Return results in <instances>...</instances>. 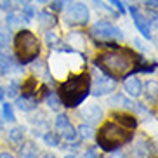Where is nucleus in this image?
Segmentation results:
<instances>
[{
    "label": "nucleus",
    "mask_w": 158,
    "mask_h": 158,
    "mask_svg": "<svg viewBox=\"0 0 158 158\" xmlns=\"http://www.w3.org/2000/svg\"><path fill=\"white\" fill-rule=\"evenodd\" d=\"M18 90H19V84L16 80H12L9 87L5 89V94H7V98H18Z\"/></svg>",
    "instance_id": "b1692460"
},
{
    "label": "nucleus",
    "mask_w": 158,
    "mask_h": 158,
    "mask_svg": "<svg viewBox=\"0 0 158 158\" xmlns=\"http://www.w3.org/2000/svg\"><path fill=\"white\" fill-rule=\"evenodd\" d=\"M66 21L71 24H87V21H89L87 5L82 4V2L71 4L70 9H68V14H66Z\"/></svg>",
    "instance_id": "6e6552de"
},
{
    "label": "nucleus",
    "mask_w": 158,
    "mask_h": 158,
    "mask_svg": "<svg viewBox=\"0 0 158 158\" xmlns=\"http://www.w3.org/2000/svg\"><path fill=\"white\" fill-rule=\"evenodd\" d=\"M45 38H47V44H49V45H56L57 44V37H56V33H47L45 35Z\"/></svg>",
    "instance_id": "c756f323"
},
{
    "label": "nucleus",
    "mask_w": 158,
    "mask_h": 158,
    "mask_svg": "<svg viewBox=\"0 0 158 158\" xmlns=\"http://www.w3.org/2000/svg\"><path fill=\"white\" fill-rule=\"evenodd\" d=\"M84 158H99V153H98V149L94 148V146H90V148L87 149L84 153Z\"/></svg>",
    "instance_id": "c85d7f7f"
},
{
    "label": "nucleus",
    "mask_w": 158,
    "mask_h": 158,
    "mask_svg": "<svg viewBox=\"0 0 158 158\" xmlns=\"http://www.w3.org/2000/svg\"><path fill=\"white\" fill-rule=\"evenodd\" d=\"M151 155H153V144H151V141L141 139L132 148V156L134 158H151Z\"/></svg>",
    "instance_id": "9b49d317"
},
{
    "label": "nucleus",
    "mask_w": 158,
    "mask_h": 158,
    "mask_svg": "<svg viewBox=\"0 0 158 158\" xmlns=\"http://www.w3.org/2000/svg\"><path fill=\"white\" fill-rule=\"evenodd\" d=\"M90 33L92 37L102 38V40H122L123 38V31L110 21H98L90 28Z\"/></svg>",
    "instance_id": "39448f33"
},
{
    "label": "nucleus",
    "mask_w": 158,
    "mask_h": 158,
    "mask_svg": "<svg viewBox=\"0 0 158 158\" xmlns=\"http://www.w3.org/2000/svg\"><path fill=\"white\" fill-rule=\"evenodd\" d=\"M146 2V7H151V9H158V0H144Z\"/></svg>",
    "instance_id": "473e14b6"
},
{
    "label": "nucleus",
    "mask_w": 158,
    "mask_h": 158,
    "mask_svg": "<svg viewBox=\"0 0 158 158\" xmlns=\"http://www.w3.org/2000/svg\"><path fill=\"white\" fill-rule=\"evenodd\" d=\"M80 116H82V118H84L87 123L94 125V123L101 122V118H102V110L98 106V104H87V106H84L82 110H80Z\"/></svg>",
    "instance_id": "9d476101"
},
{
    "label": "nucleus",
    "mask_w": 158,
    "mask_h": 158,
    "mask_svg": "<svg viewBox=\"0 0 158 158\" xmlns=\"http://www.w3.org/2000/svg\"><path fill=\"white\" fill-rule=\"evenodd\" d=\"M16 104H18V108L21 110V111H33L35 108H37V102L33 101V99L30 98H18L16 99Z\"/></svg>",
    "instance_id": "dca6fc26"
},
{
    "label": "nucleus",
    "mask_w": 158,
    "mask_h": 158,
    "mask_svg": "<svg viewBox=\"0 0 158 158\" xmlns=\"http://www.w3.org/2000/svg\"><path fill=\"white\" fill-rule=\"evenodd\" d=\"M71 0H52V4H51V7L54 10H63L66 7V5L70 4Z\"/></svg>",
    "instance_id": "bb28decb"
},
{
    "label": "nucleus",
    "mask_w": 158,
    "mask_h": 158,
    "mask_svg": "<svg viewBox=\"0 0 158 158\" xmlns=\"http://www.w3.org/2000/svg\"><path fill=\"white\" fill-rule=\"evenodd\" d=\"M19 19H23V18H19L18 14H9L5 21H7V24H9V26H18V24H19Z\"/></svg>",
    "instance_id": "cd10ccee"
},
{
    "label": "nucleus",
    "mask_w": 158,
    "mask_h": 158,
    "mask_svg": "<svg viewBox=\"0 0 158 158\" xmlns=\"http://www.w3.org/2000/svg\"><path fill=\"white\" fill-rule=\"evenodd\" d=\"M123 89H125V92L129 94L130 98H139L141 94H143V84L135 77H132V75H130L129 78H125Z\"/></svg>",
    "instance_id": "f8f14e48"
},
{
    "label": "nucleus",
    "mask_w": 158,
    "mask_h": 158,
    "mask_svg": "<svg viewBox=\"0 0 158 158\" xmlns=\"http://www.w3.org/2000/svg\"><path fill=\"white\" fill-rule=\"evenodd\" d=\"M21 89H23V92H24V98L31 99L33 96H35V92H37V90H35V89H37V80L33 78V77H31V78H28L23 84V87H21Z\"/></svg>",
    "instance_id": "a211bd4d"
},
{
    "label": "nucleus",
    "mask_w": 158,
    "mask_h": 158,
    "mask_svg": "<svg viewBox=\"0 0 158 158\" xmlns=\"http://www.w3.org/2000/svg\"><path fill=\"white\" fill-rule=\"evenodd\" d=\"M113 5H115L116 9H118V12H125V9H123V4H122L120 0H110Z\"/></svg>",
    "instance_id": "2f4dec72"
},
{
    "label": "nucleus",
    "mask_w": 158,
    "mask_h": 158,
    "mask_svg": "<svg viewBox=\"0 0 158 158\" xmlns=\"http://www.w3.org/2000/svg\"><path fill=\"white\" fill-rule=\"evenodd\" d=\"M110 158H125V155L122 153V151H118V149H115V151L111 153V156H110Z\"/></svg>",
    "instance_id": "72a5a7b5"
},
{
    "label": "nucleus",
    "mask_w": 158,
    "mask_h": 158,
    "mask_svg": "<svg viewBox=\"0 0 158 158\" xmlns=\"http://www.w3.org/2000/svg\"><path fill=\"white\" fill-rule=\"evenodd\" d=\"M64 158H78V156H75V155H66Z\"/></svg>",
    "instance_id": "e433bc0d"
},
{
    "label": "nucleus",
    "mask_w": 158,
    "mask_h": 158,
    "mask_svg": "<svg viewBox=\"0 0 158 158\" xmlns=\"http://www.w3.org/2000/svg\"><path fill=\"white\" fill-rule=\"evenodd\" d=\"M94 64L98 66L104 75L118 78V77H123L125 73H129L132 70V66L135 64V56L129 49H118L116 47L115 51L101 54L94 61Z\"/></svg>",
    "instance_id": "f257e3e1"
},
{
    "label": "nucleus",
    "mask_w": 158,
    "mask_h": 158,
    "mask_svg": "<svg viewBox=\"0 0 158 158\" xmlns=\"http://www.w3.org/2000/svg\"><path fill=\"white\" fill-rule=\"evenodd\" d=\"M9 141L14 144H21V141H23V129L16 127V129L9 130Z\"/></svg>",
    "instance_id": "5701e85b"
},
{
    "label": "nucleus",
    "mask_w": 158,
    "mask_h": 158,
    "mask_svg": "<svg viewBox=\"0 0 158 158\" xmlns=\"http://www.w3.org/2000/svg\"><path fill=\"white\" fill-rule=\"evenodd\" d=\"M2 116H4L5 122H16V115L12 111V106L9 102H4L2 104Z\"/></svg>",
    "instance_id": "4be33fe9"
},
{
    "label": "nucleus",
    "mask_w": 158,
    "mask_h": 158,
    "mask_svg": "<svg viewBox=\"0 0 158 158\" xmlns=\"http://www.w3.org/2000/svg\"><path fill=\"white\" fill-rule=\"evenodd\" d=\"M54 125H56V130L59 132V135L68 144H71V143H75V141H77L78 132H77V129H75V127L70 123V118H68L66 115H59V116H57Z\"/></svg>",
    "instance_id": "0eeeda50"
},
{
    "label": "nucleus",
    "mask_w": 158,
    "mask_h": 158,
    "mask_svg": "<svg viewBox=\"0 0 158 158\" xmlns=\"http://www.w3.org/2000/svg\"><path fill=\"white\" fill-rule=\"evenodd\" d=\"M40 24H42L44 28H51V26H54L56 24V18H54V14H51L49 10H44L42 14H40Z\"/></svg>",
    "instance_id": "412c9836"
},
{
    "label": "nucleus",
    "mask_w": 158,
    "mask_h": 158,
    "mask_svg": "<svg viewBox=\"0 0 158 158\" xmlns=\"http://www.w3.org/2000/svg\"><path fill=\"white\" fill-rule=\"evenodd\" d=\"M113 118H115V122H118L120 125L127 127V129H135L137 127V120H135L132 115H123V113H115L113 115Z\"/></svg>",
    "instance_id": "4468645a"
},
{
    "label": "nucleus",
    "mask_w": 158,
    "mask_h": 158,
    "mask_svg": "<svg viewBox=\"0 0 158 158\" xmlns=\"http://www.w3.org/2000/svg\"><path fill=\"white\" fill-rule=\"evenodd\" d=\"M37 2H40V4H45V2H49V0H37Z\"/></svg>",
    "instance_id": "58836bf2"
},
{
    "label": "nucleus",
    "mask_w": 158,
    "mask_h": 158,
    "mask_svg": "<svg viewBox=\"0 0 158 158\" xmlns=\"http://www.w3.org/2000/svg\"><path fill=\"white\" fill-rule=\"evenodd\" d=\"M151 19H153V21H151V24L158 28V14H153V18H151Z\"/></svg>",
    "instance_id": "f704fd0d"
},
{
    "label": "nucleus",
    "mask_w": 158,
    "mask_h": 158,
    "mask_svg": "<svg viewBox=\"0 0 158 158\" xmlns=\"http://www.w3.org/2000/svg\"><path fill=\"white\" fill-rule=\"evenodd\" d=\"M12 7V0H0V10H9Z\"/></svg>",
    "instance_id": "7c9ffc66"
},
{
    "label": "nucleus",
    "mask_w": 158,
    "mask_h": 158,
    "mask_svg": "<svg viewBox=\"0 0 158 158\" xmlns=\"http://www.w3.org/2000/svg\"><path fill=\"white\" fill-rule=\"evenodd\" d=\"M78 135H80V139H84V141H90L94 137V129L90 123H84V125H80L78 127Z\"/></svg>",
    "instance_id": "6ab92c4d"
},
{
    "label": "nucleus",
    "mask_w": 158,
    "mask_h": 158,
    "mask_svg": "<svg viewBox=\"0 0 158 158\" xmlns=\"http://www.w3.org/2000/svg\"><path fill=\"white\" fill-rule=\"evenodd\" d=\"M115 89H116V78L102 73V75H98V77H96L92 87H90V94L96 96V98H102V96L111 94Z\"/></svg>",
    "instance_id": "423d86ee"
},
{
    "label": "nucleus",
    "mask_w": 158,
    "mask_h": 158,
    "mask_svg": "<svg viewBox=\"0 0 158 158\" xmlns=\"http://www.w3.org/2000/svg\"><path fill=\"white\" fill-rule=\"evenodd\" d=\"M44 143H45L49 148H57V146H59V137H57L54 132H51V130H45V134H44Z\"/></svg>",
    "instance_id": "aec40b11"
},
{
    "label": "nucleus",
    "mask_w": 158,
    "mask_h": 158,
    "mask_svg": "<svg viewBox=\"0 0 158 158\" xmlns=\"http://www.w3.org/2000/svg\"><path fill=\"white\" fill-rule=\"evenodd\" d=\"M35 18V7H31V5H24L23 7V19L28 23L30 19Z\"/></svg>",
    "instance_id": "393cba45"
},
{
    "label": "nucleus",
    "mask_w": 158,
    "mask_h": 158,
    "mask_svg": "<svg viewBox=\"0 0 158 158\" xmlns=\"http://www.w3.org/2000/svg\"><path fill=\"white\" fill-rule=\"evenodd\" d=\"M129 2H135V0H129Z\"/></svg>",
    "instance_id": "ea45409f"
},
{
    "label": "nucleus",
    "mask_w": 158,
    "mask_h": 158,
    "mask_svg": "<svg viewBox=\"0 0 158 158\" xmlns=\"http://www.w3.org/2000/svg\"><path fill=\"white\" fill-rule=\"evenodd\" d=\"M45 102H47V106L51 108V110H54V111H57L61 108V99L57 94L51 92V90H47L45 92Z\"/></svg>",
    "instance_id": "f3484780"
},
{
    "label": "nucleus",
    "mask_w": 158,
    "mask_h": 158,
    "mask_svg": "<svg viewBox=\"0 0 158 158\" xmlns=\"http://www.w3.org/2000/svg\"><path fill=\"white\" fill-rule=\"evenodd\" d=\"M130 14H132V19H134V24L135 28L141 31V35H143L146 40H151V28H149V23L148 19L144 18L143 14H141L139 10H137V7H134V5H130L129 7Z\"/></svg>",
    "instance_id": "1a4fd4ad"
},
{
    "label": "nucleus",
    "mask_w": 158,
    "mask_h": 158,
    "mask_svg": "<svg viewBox=\"0 0 158 158\" xmlns=\"http://www.w3.org/2000/svg\"><path fill=\"white\" fill-rule=\"evenodd\" d=\"M130 141H132V130L120 125L118 122H106L99 129L98 144L104 151H115Z\"/></svg>",
    "instance_id": "7ed1b4c3"
},
{
    "label": "nucleus",
    "mask_w": 158,
    "mask_h": 158,
    "mask_svg": "<svg viewBox=\"0 0 158 158\" xmlns=\"http://www.w3.org/2000/svg\"><path fill=\"white\" fill-rule=\"evenodd\" d=\"M19 2H21V4H28L30 0H19Z\"/></svg>",
    "instance_id": "4c0bfd02"
},
{
    "label": "nucleus",
    "mask_w": 158,
    "mask_h": 158,
    "mask_svg": "<svg viewBox=\"0 0 158 158\" xmlns=\"http://www.w3.org/2000/svg\"><path fill=\"white\" fill-rule=\"evenodd\" d=\"M19 158H38V153H37L35 144L24 143L23 146L19 148Z\"/></svg>",
    "instance_id": "2eb2a0df"
},
{
    "label": "nucleus",
    "mask_w": 158,
    "mask_h": 158,
    "mask_svg": "<svg viewBox=\"0 0 158 158\" xmlns=\"http://www.w3.org/2000/svg\"><path fill=\"white\" fill-rule=\"evenodd\" d=\"M0 158H14L10 153H7V151H4V153H0Z\"/></svg>",
    "instance_id": "c9c22d12"
},
{
    "label": "nucleus",
    "mask_w": 158,
    "mask_h": 158,
    "mask_svg": "<svg viewBox=\"0 0 158 158\" xmlns=\"http://www.w3.org/2000/svg\"><path fill=\"white\" fill-rule=\"evenodd\" d=\"M90 94V77L87 73L73 75L64 80L59 87V99L61 104L66 108H77L87 99Z\"/></svg>",
    "instance_id": "f03ea898"
},
{
    "label": "nucleus",
    "mask_w": 158,
    "mask_h": 158,
    "mask_svg": "<svg viewBox=\"0 0 158 158\" xmlns=\"http://www.w3.org/2000/svg\"><path fill=\"white\" fill-rule=\"evenodd\" d=\"M10 42V35L7 31V28H0V45L2 47H7Z\"/></svg>",
    "instance_id": "a878e982"
},
{
    "label": "nucleus",
    "mask_w": 158,
    "mask_h": 158,
    "mask_svg": "<svg viewBox=\"0 0 158 158\" xmlns=\"http://www.w3.org/2000/svg\"><path fill=\"white\" fill-rule=\"evenodd\" d=\"M143 89H144V94H146V99H148L149 102H156V99H158V82L148 80Z\"/></svg>",
    "instance_id": "ddd939ff"
},
{
    "label": "nucleus",
    "mask_w": 158,
    "mask_h": 158,
    "mask_svg": "<svg viewBox=\"0 0 158 158\" xmlns=\"http://www.w3.org/2000/svg\"><path fill=\"white\" fill-rule=\"evenodd\" d=\"M14 47H16V56H18L21 64L31 63L40 52V42L38 38L28 30L19 31L14 38Z\"/></svg>",
    "instance_id": "20e7f679"
}]
</instances>
